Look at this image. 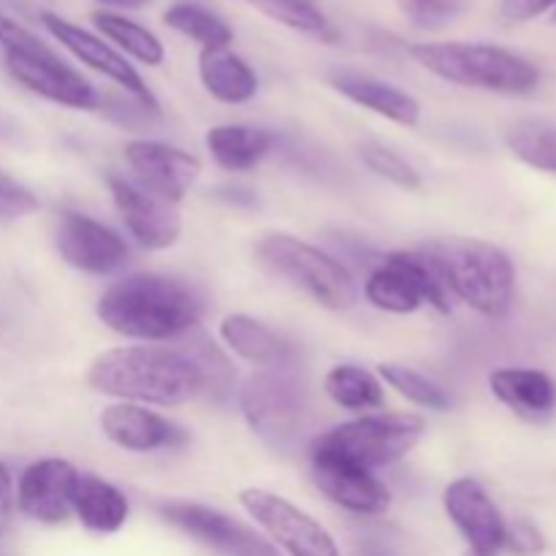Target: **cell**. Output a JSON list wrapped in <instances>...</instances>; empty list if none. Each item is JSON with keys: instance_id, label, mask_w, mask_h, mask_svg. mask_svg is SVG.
<instances>
[{"instance_id": "obj_1", "label": "cell", "mask_w": 556, "mask_h": 556, "mask_svg": "<svg viewBox=\"0 0 556 556\" xmlns=\"http://www.w3.org/2000/svg\"><path fill=\"white\" fill-rule=\"evenodd\" d=\"M109 331L128 340H182L199 329L204 302L190 282L157 271H136L114 280L96 307Z\"/></svg>"}, {"instance_id": "obj_2", "label": "cell", "mask_w": 556, "mask_h": 556, "mask_svg": "<svg viewBox=\"0 0 556 556\" xmlns=\"http://www.w3.org/2000/svg\"><path fill=\"white\" fill-rule=\"evenodd\" d=\"M87 386L134 405L179 407L204 394V375L193 358L168 345H123L103 351L87 367Z\"/></svg>"}, {"instance_id": "obj_3", "label": "cell", "mask_w": 556, "mask_h": 556, "mask_svg": "<svg viewBox=\"0 0 556 556\" xmlns=\"http://www.w3.org/2000/svg\"><path fill=\"white\" fill-rule=\"evenodd\" d=\"M438 269L448 293L483 318L500 320L510 313L516 293V266L497 244L470 237H438L421 248Z\"/></svg>"}, {"instance_id": "obj_4", "label": "cell", "mask_w": 556, "mask_h": 556, "mask_svg": "<svg viewBox=\"0 0 556 556\" xmlns=\"http://www.w3.org/2000/svg\"><path fill=\"white\" fill-rule=\"evenodd\" d=\"M413 60L438 79L467 90L527 96L541 81L535 63L514 49L481 41H424L410 47Z\"/></svg>"}, {"instance_id": "obj_5", "label": "cell", "mask_w": 556, "mask_h": 556, "mask_svg": "<svg viewBox=\"0 0 556 556\" xmlns=\"http://www.w3.org/2000/svg\"><path fill=\"white\" fill-rule=\"evenodd\" d=\"M255 258L266 271L307 293L320 307L342 313L356 304L358 288L351 269L337 255L304 239L291 233H266L255 248Z\"/></svg>"}, {"instance_id": "obj_6", "label": "cell", "mask_w": 556, "mask_h": 556, "mask_svg": "<svg viewBox=\"0 0 556 556\" xmlns=\"http://www.w3.org/2000/svg\"><path fill=\"white\" fill-rule=\"evenodd\" d=\"M239 410L250 432L275 451H291L307 418V389L291 367L258 369L239 386Z\"/></svg>"}, {"instance_id": "obj_7", "label": "cell", "mask_w": 556, "mask_h": 556, "mask_svg": "<svg viewBox=\"0 0 556 556\" xmlns=\"http://www.w3.org/2000/svg\"><path fill=\"white\" fill-rule=\"evenodd\" d=\"M427 429L416 413H364L353 421L337 424L329 432L318 434L313 443L356 462L364 470H380L405 459Z\"/></svg>"}, {"instance_id": "obj_8", "label": "cell", "mask_w": 556, "mask_h": 556, "mask_svg": "<svg viewBox=\"0 0 556 556\" xmlns=\"http://www.w3.org/2000/svg\"><path fill=\"white\" fill-rule=\"evenodd\" d=\"M364 296L372 307L391 315H410L424 304L434 307L440 315H448L454 304L438 269L429 264L421 250L418 253L396 250L383 255L364 280Z\"/></svg>"}, {"instance_id": "obj_9", "label": "cell", "mask_w": 556, "mask_h": 556, "mask_svg": "<svg viewBox=\"0 0 556 556\" xmlns=\"http://www.w3.org/2000/svg\"><path fill=\"white\" fill-rule=\"evenodd\" d=\"M239 505L286 556H342L334 535L282 494L250 486L239 492Z\"/></svg>"}, {"instance_id": "obj_10", "label": "cell", "mask_w": 556, "mask_h": 556, "mask_svg": "<svg viewBox=\"0 0 556 556\" xmlns=\"http://www.w3.org/2000/svg\"><path fill=\"white\" fill-rule=\"evenodd\" d=\"M5 68L25 90L36 92L43 101H52L65 109H81V112H92L101 106V96L96 87L79 71L71 68L65 60H60L47 43L9 49Z\"/></svg>"}, {"instance_id": "obj_11", "label": "cell", "mask_w": 556, "mask_h": 556, "mask_svg": "<svg viewBox=\"0 0 556 556\" xmlns=\"http://www.w3.org/2000/svg\"><path fill=\"white\" fill-rule=\"evenodd\" d=\"M309 476L318 492L348 514L380 516L391 508L389 486L372 470L318 443H309Z\"/></svg>"}, {"instance_id": "obj_12", "label": "cell", "mask_w": 556, "mask_h": 556, "mask_svg": "<svg viewBox=\"0 0 556 556\" xmlns=\"http://www.w3.org/2000/svg\"><path fill=\"white\" fill-rule=\"evenodd\" d=\"M157 514L166 525L177 527L179 532L220 556H277L275 546L258 532L210 505L168 500L157 505Z\"/></svg>"}, {"instance_id": "obj_13", "label": "cell", "mask_w": 556, "mask_h": 556, "mask_svg": "<svg viewBox=\"0 0 556 556\" xmlns=\"http://www.w3.org/2000/svg\"><path fill=\"white\" fill-rule=\"evenodd\" d=\"M54 248L60 258L76 271L106 277L117 275L130 261V248L114 228L81 212H60L54 228Z\"/></svg>"}, {"instance_id": "obj_14", "label": "cell", "mask_w": 556, "mask_h": 556, "mask_svg": "<svg viewBox=\"0 0 556 556\" xmlns=\"http://www.w3.org/2000/svg\"><path fill=\"white\" fill-rule=\"evenodd\" d=\"M125 163L130 179L147 193L177 206L188 195L195 179L201 177V161L188 150L166 144V141L139 139L125 144Z\"/></svg>"}, {"instance_id": "obj_15", "label": "cell", "mask_w": 556, "mask_h": 556, "mask_svg": "<svg viewBox=\"0 0 556 556\" xmlns=\"http://www.w3.org/2000/svg\"><path fill=\"white\" fill-rule=\"evenodd\" d=\"M106 185L125 228L139 248L168 250L172 244H177L179 233H182V217H179L177 206L147 193L125 174L109 172Z\"/></svg>"}, {"instance_id": "obj_16", "label": "cell", "mask_w": 556, "mask_h": 556, "mask_svg": "<svg viewBox=\"0 0 556 556\" xmlns=\"http://www.w3.org/2000/svg\"><path fill=\"white\" fill-rule=\"evenodd\" d=\"M79 476L65 459H38L22 470L16 483V508L38 525H63L74 516V497Z\"/></svg>"}, {"instance_id": "obj_17", "label": "cell", "mask_w": 556, "mask_h": 556, "mask_svg": "<svg viewBox=\"0 0 556 556\" xmlns=\"http://www.w3.org/2000/svg\"><path fill=\"white\" fill-rule=\"evenodd\" d=\"M41 25L49 36L58 38V41L63 43L76 60H81L87 68L98 71L101 76L112 79L114 85L123 87V90L128 92L130 98H136V101L147 103V106L152 109H161L157 106V98L152 96V90L147 87V81L141 79L139 71L128 63V58H125L123 52H117V49H114L112 43L103 41L101 36L74 25V22L63 20V16L49 14V11L41 14Z\"/></svg>"}, {"instance_id": "obj_18", "label": "cell", "mask_w": 556, "mask_h": 556, "mask_svg": "<svg viewBox=\"0 0 556 556\" xmlns=\"http://www.w3.org/2000/svg\"><path fill=\"white\" fill-rule=\"evenodd\" d=\"M443 508L472 554L497 556L503 552L508 521L476 478L451 481L443 492Z\"/></svg>"}, {"instance_id": "obj_19", "label": "cell", "mask_w": 556, "mask_h": 556, "mask_svg": "<svg viewBox=\"0 0 556 556\" xmlns=\"http://www.w3.org/2000/svg\"><path fill=\"white\" fill-rule=\"evenodd\" d=\"M101 432L109 443L130 454H152V451H174L188 443V432L179 424L168 421L155 410L134 402H117L103 407Z\"/></svg>"}, {"instance_id": "obj_20", "label": "cell", "mask_w": 556, "mask_h": 556, "mask_svg": "<svg viewBox=\"0 0 556 556\" xmlns=\"http://www.w3.org/2000/svg\"><path fill=\"white\" fill-rule=\"evenodd\" d=\"M326 81H329L342 98L353 101L356 106L369 109V112L389 119V123L402 125V128H416V125L421 123V103H418V98L410 96L407 90H402V87L391 85V81L348 68L331 71V74L326 76Z\"/></svg>"}, {"instance_id": "obj_21", "label": "cell", "mask_w": 556, "mask_h": 556, "mask_svg": "<svg viewBox=\"0 0 556 556\" xmlns=\"http://www.w3.org/2000/svg\"><path fill=\"white\" fill-rule=\"evenodd\" d=\"M220 340L228 351L258 369L291 367L293 345L264 320L244 313H231L220 320Z\"/></svg>"}, {"instance_id": "obj_22", "label": "cell", "mask_w": 556, "mask_h": 556, "mask_svg": "<svg viewBox=\"0 0 556 556\" xmlns=\"http://www.w3.org/2000/svg\"><path fill=\"white\" fill-rule=\"evenodd\" d=\"M489 389L519 418L541 424L556 410V386L541 369L503 367L489 375Z\"/></svg>"}, {"instance_id": "obj_23", "label": "cell", "mask_w": 556, "mask_h": 556, "mask_svg": "<svg viewBox=\"0 0 556 556\" xmlns=\"http://www.w3.org/2000/svg\"><path fill=\"white\" fill-rule=\"evenodd\" d=\"M277 136L269 128H258V125H215L206 130L204 144L212 161L231 174H244L250 168L258 166L271 150H275Z\"/></svg>"}, {"instance_id": "obj_24", "label": "cell", "mask_w": 556, "mask_h": 556, "mask_svg": "<svg viewBox=\"0 0 556 556\" xmlns=\"http://www.w3.org/2000/svg\"><path fill=\"white\" fill-rule=\"evenodd\" d=\"M199 76L215 101L242 106L258 96V74L231 49H201Z\"/></svg>"}, {"instance_id": "obj_25", "label": "cell", "mask_w": 556, "mask_h": 556, "mask_svg": "<svg viewBox=\"0 0 556 556\" xmlns=\"http://www.w3.org/2000/svg\"><path fill=\"white\" fill-rule=\"evenodd\" d=\"M74 516L85 530L96 535H114L130 516V503L117 486L92 472H81L74 497Z\"/></svg>"}, {"instance_id": "obj_26", "label": "cell", "mask_w": 556, "mask_h": 556, "mask_svg": "<svg viewBox=\"0 0 556 556\" xmlns=\"http://www.w3.org/2000/svg\"><path fill=\"white\" fill-rule=\"evenodd\" d=\"M324 391L337 407L351 413H369L383 407L386 391L378 375L358 364H337L326 372Z\"/></svg>"}, {"instance_id": "obj_27", "label": "cell", "mask_w": 556, "mask_h": 556, "mask_svg": "<svg viewBox=\"0 0 556 556\" xmlns=\"http://www.w3.org/2000/svg\"><path fill=\"white\" fill-rule=\"evenodd\" d=\"M92 25L103 33V38L130 54L134 60L144 65H161L166 60V49L163 41L152 30H147L139 22L128 20L125 14H114V11H96L92 14Z\"/></svg>"}, {"instance_id": "obj_28", "label": "cell", "mask_w": 556, "mask_h": 556, "mask_svg": "<svg viewBox=\"0 0 556 556\" xmlns=\"http://www.w3.org/2000/svg\"><path fill=\"white\" fill-rule=\"evenodd\" d=\"M172 30H177L179 36L190 38V41L201 43V49H228L233 41V30L223 16H217L215 11L204 9L199 3H179L168 5L166 14H163Z\"/></svg>"}, {"instance_id": "obj_29", "label": "cell", "mask_w": 556, "mask_h": 556, "mask_svg": "<svg viewBox=\"0 0 556 556\" xmlns=\"http://www.w3.org/2000/svg\"><path fill=\"white\" fill-rule=\"evenodd\" d=\"M505 144L521 163L556 177V125L519 123L505 134Z\"/></svg>"}, {"instance_id": "obj_30", "label": "cell", "mask_w": 556, "mask_h": 556, "mask_svg": "<svg viewBox=\"0 0 556 556\" xmlns=\"http://www.w3.org/2000/svg\"><path fill=\"white\" fill-rule=\"evenodd\" d=\"M380 378L413 405L434 413L451 410L448 391L418 369L405 367V364H380Z\"/></svg>"}, {"instance_id": "obj_31", "label": "cell", "mask_w": 556, "mask_h": 556, "mask_svg": "<svg viewBox=\"0 0 556 556\" xmlns=\"http://www.w3.org/2000/svg\"><path fill=\"white\" fill-rule=\"evenodd\" d=\"M248 3H253L269 20L280 22V25L291 27L296 33H304V36L324 38V41L334 38L329 20L313 0H248Z\"/></svg>"}, {"instance_id": "obj_32", "label": "cell", "mask_w": 556, "mask_h": 556, "mask_svg": "<svg viewBox=\"0 0 556 556\" xmlns=\"http://www.w3.org/2000/svg\"><path fill=\"white\" fill-rule=\"evenodd\" d=\"M358 157H362V163L369 168V172L378 174V177L386 179V182L396 185V188L402 190L424 188V179L421 174L416 172V166H413L410 161H405L396 150H391V147L378 144V141H367V144L358 147Z\"/></svg>"}, {"instance_id": "obj_33", "label": "cell", "mask_w": 556, "mask_h": 556, "mask_svg": "<svg viewBox=\"0 0 556 556\" xmlns=\"http://www.w3.org/2000/svg\"><path fill=\"white\" fill-rule=\"evenodd\" d=\"M402 14L418 30H440L459 20L470 0H396Z\"/></svg>"}, {"instance_id": "obj_34", "label": "cell", "mask_w": 556, "mask_h": 556, "mask_svg": "<svg viewBox=\"0 0 556 556\" xmlns=\"http://www.w3.org/2000/svg\"><path fill=\"white\" fill-rule=\"evenodd\" d=\"M38 199L33 190L20 185L16 179L0 174V217H25L38 210Z\"/></svg>"}, {"instance_id": "obj_35", "label": "cell", "mask_w": 556, "mask_h": 556, "mask_svg": "<svg viewBox=\"0 0 556 556\" xmlns=\"http://www.w3.org/2000/svg\"><path fill=\"white\" fill-rule=\"evenodd\" d=\"M505 548L514 556H541L546 552V538L532 521H516L505 532Z\"/></svg>"}, {"instance_id": "obj_36", "label": "cell", "mask_w": 556, "mask_h": 556, "mask_svg": "<svg viewBox=\"0 0 556 556\" xmlns=\"http://www.w3.org/2000/svg\"><path fill=\"white\" fill-rule=\"evenodd\" d=\"M556 0H500V20L505 22H530L554 11Z\"/></svg>"}, {"instance_id": "obj_37", "label": "cell", "mask_w": 556, "mask_h": 556, "mask_svg": "<svg viewBox=\"0 0 556 556\" xmlns=\"http://www.w3.org/2000/svg\"><path fill=\"white\" fill-rule=\"evenodd\" d=\"M38 36H33L27 27H22L20 22L11 20L5 11H0V47H3V52H9V49H27V47H36Z\"/></svg>"}, {"instance_id": "obj_38", "label": "cell", "mask_w": 556, "mask_h": 556, "mask_svg": "<svg viewBox=\"0 0 556 556\" xmlns=\"http://www.w3.org/2000/svg\"><path fill=\"white\" fill-rule=\"evenodd\" d=\"M14 505V481H11V472L9 467H5V462H0V535H3L5 527H9Z\"/></svg>"}, {"instance_id": "obj_39", "label": "cell", "mask_w": 556, "mask_h": 556, "mask_svg": "<svg viewBox=\"0 0 556 556\" xmlns=\"http://www.w3.org/2000/svg\"><path fill=\"white\" fill-rule=\"evenodd\" d=\"M101 5H112V9H139L147 0H96Z\"/></svg>"}, {"instance_id": "obj_40", "label": "cell", "mask_w": 556, "mask_h": 556, "mask_svg": "<svg viewBox=\"0 0 556 556\" xmlns=\"http://www.w3.org/2000/svg\"><path fill=\"white\" fill-rule=\"evenodd\" d=\"M552 22L556 25V5H554V11H552Z\"/></svg>"}, {"instance_id": "obj_41", "label": "cell", "mask_w": 556, "mask_h": 556, "mask_svg": "<svg viewBox=\"0 0 556 556\" xmlns=\"http://www.w3.org/2000/svg\"><path fill=\"white\" fill-rule=\"evenodd\" d=\"M465 556H478V554H472V552H467V554H465Z\"/></svg>"}]
</instances>
